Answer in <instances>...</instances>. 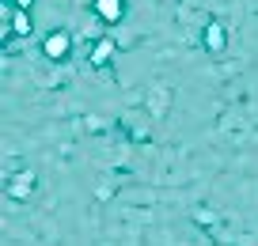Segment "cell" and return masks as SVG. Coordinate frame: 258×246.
Wrapping results in <instances>:
<instances>
[{"label":"cell","mask_w":258,"mask_h":246,"mask_svg":"<svg viewBox=\"0 0 258 246\" xmlns=\"http://www.w3.org/2000/svg\"><path fill=\"white\" fill-rule=\"evenodd\" d=\"M95 12H99V19H106V23H118L121 12H125V4H121V0H95Z\"/></svg>","instance_id":"cell-1"},{"label":"cell","mask_w":258,"mask_h":246,"mask_svg":"<svg viewBox=\"0 0 258 246\" xmlns=\"http://www.w3.org/2000/svg\"><path fill=\"white\" fill-rule=\"evenodd\" d=\"M64 49H69V34H64V31H57V34L46 38V53L49 57H64Z\"/></svg>","instance_id":"cell-2"},{"label":"cell","mask_w":258,"mask_h":246,"mask_svg":"<svg viewBox=\"0 0 258 246\" xmlns=\"http://www.w3.org/2000/svg\"><path fill=\"white\" fill-rule=\"evenodd\" d=\"M209 46H213V49H220V46H224V31H220L217 23L209 27Z\"/></svg>","instance_id":"cell-3"},{"label":"cell","mask_w":258,"mask_h":246,"mask_svg":"<svg viewBox=\"0 0 258 246\" xmlns=\"http://www.w3.org/2000/svg\"><path fill=\"white\" fill-rule=\"evenodd\" d=\"M16 31H19V34L31 31V19H27V12H19V16H16Z\"/></svg>","instance_id":"cell-4"},{"label":"cell","mask_w":258,"mask_h":246,"mask_svg":"<svg viewBox=\"0 0 258 246\" xmlns=\"http://www.w3.org/2000/svg\"><path fill=\"white\" fill-rule=\"evenodd\" d=\"M12 4H16V8H31V0H12Z\"/></svg>","instance_id":"cell-5"}]
</instances>
